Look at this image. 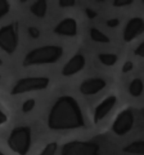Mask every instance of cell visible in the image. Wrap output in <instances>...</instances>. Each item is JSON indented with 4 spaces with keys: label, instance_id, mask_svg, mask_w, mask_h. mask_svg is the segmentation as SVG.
I'll list each match as a JSON object with an SVG mask.
<instances>
[{
    "label": "cell",
    "instance_id": "cell-1",
    "mask_svg": "<svg viewBox=\"0 0 144 155\" xmlns=\"http://www.w3.org/2000/svg\"><path fill=\"white\" fill-rule=\"evenodd\" d=\"M47 125L55 131L84 127V117L77 100L69 95L59 97L49 113Z\"/></svg>",
    "mask_w": 144,
    "mask_h": 155
},
{
    "label": "cell",
    "instance_id": "cell-2",
    "mask_svg": "<svg viewBox=\"0 0 144 155\" xmlns=\"http://www.w3.org/2000/svg\"><path fill=\"white\" fill-rule=\"evenodd\" d=\"M63 48L59 45H45L29 51L23 60V66L55 64L62 57Z\"/></svg>",
    "mask_w": 144,
    "mask_h": 155
},
{
    "label": "cell",
    "instance_id": "cell-3",
    "mask_svg": "<svg viewBox=\"0 0 144 155\" xmlns=\"http://www.w3.org/2000/svg\"><path fill=\"white\" fill-rule=\"evenodd\" d=\"M7 143L10 149L18 155H27L31 146V130L29 127H18L12 130Z\"/></svg>",
    "mask_w": 144,
    "mask_h": 155
},
{
    "label": "cell",
    "instance_id": "cell-4",
    "mask_svg": "<svg viewBox=\"0 0 144 155\" xmlns=\"http://www.w3.org/2000/svg\"><path fill=\"white\" fill-rule=\"evenodd\" d=\"M50 80L45 77H31L21 78L17 81L11 90L12 95H20L26 92L40 91L49 86Z\"/></svg>",
    "mask_w": 144,
    "mask_h": 155
},
{
    "label": "cell",
    "instance_id": "cell-5",
    "mask_svg": "<svg viewBox=\"0 0 144 155\" xmlns=\"http://www.w3.org/2000/svg\"><path fill=\"white\" fill-rule=\"evenodd\" d=\"M18 23L13 22L0 28V48L9 54L16 51L19 42Z\"/></svg>",
    "mask_w": 144,
    "mask_h": 155
},
{
    "label": "cell",
    "instance_id": "cell-6",
    "mask_svg": "<svg viewBox=\"0 0 144 155\" xmlns=\"http://www.w3.org/2000/svg\"><path fill=\"white\" fill-rule=\"evenodd\" d=\"M61 155H101L95 142L72 141L64 145Z\"/></svg>",
    "mask_w": 144,
    "mask_h": 155
},
{
    "label": "cell",
    "instance_id": "cell-7",
    "mask_svg": "<svg viewBox=\"0 0 144 155\" xmlns=\"http://www.w3.org/2000/svg\"><path fill=\"white\" fill-rule=\"evenodd\" d=\"M134 124V115L130 108L123 110L118 114L112 126V130L117 136H124L131 130Z\"/></svg>",
    "mask_w": 144,
    "mask_h": 155
},
{
    "label": "cell",
    "instance_id": "cell-8",
    "mask_svg": "<svg viewBox=\"0 0 144 155\" xmlns=\"http://www.w3.org/2000/svg\"><path fill=\"white\" fill-rule=\"evenodd\" d=\"M144 21L142 18L136 17L127 22L123 33V39L126 42H130L143 33Z\"/></svg>",
    "mask_w": 144,
    "mask_h": 155
},
{
    "label": "cell",
    "instance_id": "cell-9",
    "mask_svg": "<svg viewBox=\"0 0 144 155\" xmlns=\"http://www.w3.org/2000/svg\"><path fill=\"white\" fill-rule=\"evenodd\" d=\"M86 65V58L83 54H77L73 56L65 64L62 70V75L71 77L80 72Z\"/></svg>",
    "mask_w": 144,
    "mask_h": 155
},
{
    "label": "cell",
    "instance_id": "cell-10",
    "mask_svg": "<svg viewBox=\"0 0 144 155\" xmlns=\"http://www.w3.org/2000/svg\"><path fill=\"white\" fill-rule=\"evenodd\" d=\"M117 103V97L115 95H109L103 100L95 108L93 115L94 124H97L99 121L104 119L109 112L112 110Z\"/></svg>",
    "mask_w": 144,
    "mask_h": 155
},
{
    "label": "cell",
    "instance_id": "cell-11",
    "mask_svg": "<svg viewBox=\"0 0 144 155\" xmlns=\"http://www.w3.org/2000/svg\"><path fill=\"white\" fill-rule=\"evenodd\" d=\"M106 86V82L102 78H89L80 84V92L84 95H93L101 92Z\"/></svg>",
    "mask_w": 144,
    "mask_h": 155
},
{
    "label": "cell",
    "instance_id": "cell-12",
    "mask_svg": "<svg viewBox=\"0 0 144 155\" xmlns=\"http://www.w3.org/2000/svg\"><path fill=\"white\" fill-rule=\"evenodd\" d=\"M54 33L59 36L73 37L77 33V24L75 19L66 18L58 24L53 30Z\"/></svg>",
    "mask_w": 144,
    "mask_h": 155
},
{
    "label": "cell",
    "instance_id": "cell-13",
    "mask_svg": "<svg viewBox=\"0 0 144 155\" xmlns=\"http://www.w3.org/2000/svg\"><path fill=\"white\" fill-rule=\"evenodd\" d=\"M47 2L45 0L36 1L30 7V11L35 17L39 18H43L47 12Z\"/></svg>",
    "mask_w": 144,
    "mask_h": 155
},
{
    "label": "cell",
    "instance_id": "cell-14",
    "mask_svg": "<svg viewBox=\"0 0 144 155\" xmlns=\"http://www.w3.org/2000/svg\"><path fill=\"white\" fill-rule=\"evenodd\" d=\"M125 153L132 154H144V142L143 140H137L127 145L122 149Z\"/></svg>",
    "mask_w": 144,
    "mask_h": 155
},
{
    "label": "cell",
    "instance_id": "cell-15",
    "mask_svg": "<svg viewBox=\"0 0 144 155\" xmlns=\"http://www.w3.org/2000/svg\"><path fill=\"white\" fill-rule=\"evenodd\" d=\"M129 93L133 97H139L142 95L143 91V83L139 78L133 79L129 86Z\"/></svg>",
    "mask_w": 144,
    "mask_h": 155
},
{
    "label": "cell",
    "instance_id": "cell-16",
    "mask_svg": "<svg viewBox=\"0 0 144 155\" xmlns=\"http://www.w3.org/2000/svg\"><path fill=\"white\" fill-rule=\"evenodd\" d=\"M89 36L92 40L94 42H99V43H109L110 42V39L109 36H106L105 33L100 31L97 28H91L89 30Z\"/></svg>",
    "mask_w": 144,
    "mask_h": 155
},
{
    "label": "cell",
    "instance_id": "cell-17",
    "mask_svg": "<svg viewBox=\"0 0 144 155\" xmlns=\"http://www.w3.org/2000/svg\"><path fill=\"white\" fill-rule=\"evenodd\" d=\"M99 60L102 64L111 67L115 65L118 61V56L115 54H99L98 55Z\"/></svg>",
    "mask_w": 144,
    "mask_h": 155
},
{
    "label": "cell",
    "instance_id": "cell-18",
    "mask_svg": "<svg viewBox=\"0 0 144 155\" xmlns=\"http://www.w3.org/2000/svg\"><path fill=\"white\" fill-rule=\"evenodd\" d=\"M58 149L57 142H50L45 145L39 155H55Z\"/></svg>",
    "mask_w": 144,
    "mask_h": 155
},
{
    "label": "cell",
    "instance_id": "cell-19",
    "mask_svg": "<svg viewBox=\"0 0 144 155\" xmlns=\"http://www.w3.org/2000/svg\"><path fill=\"white\" fill-rule=\"evenodd\" d=\"M11 5L8 1L0 0V20L5 16L10 11Z\"/></svg>",
    "mask_w": 144,
    "mask_h": 155
},
{
    "label": "cell",
    "instance_id": "cell-20",
    "mask_svg": "<svg viewBox=\"0 0 144 155\" xmlns=\"http://www.w3.org/2000/svg\"><path fill=\"white\" fill-rule=\"evenodd\" d=\"M35 105H36V101L33 98H30V99L27 100L23 103L21 110L24 113H28L34 108Z\"/></svg>",
    "mask_w": 144,
    "mask_h": 155
},
{
    "label": "cell",
    "instance_id": "cell-21",
    "mask_svg": "<svg viewBox=\"0 0 144 155\" xmlns=\"http://www.w3.org/2000/svg\"><path fill=\"white\" fill-rule=\"evenodd\" d=\"M133 2L132 0H115L112 5L114 7H125L130 5Z\"/></svg>",
    "mask_w": 144,
    "mask_h": 155
},
{
    "label": "cell",
    "instance_id": "cell-22",
    "mask_svg": "<svg viewBox=\"0 0 144 155\" xmlns=\"http://www.w3.org/2000/svg\"><path fill=\"white\" fill-rule=\"evenodd\" d=\"M27 32H28L29 36L31 38H33V39H38L39 37V36H40V32L35 27H28Z\"/></svg>",
    "mask_w": 144,
    "mask_h": 155
},
{
    "label": "cell",
    "instance_id": "cell-23",
    "mask_svg": "<svg viewBox=\"0 0 144 155\" xmlns=\"http://www.w3.org/2000/svg\"><path fill=\"white\" fill-rule=\"evenodd\" d=\"M75 3L74 0H59V5L61 8H70L74 6Z\"/></svg>",
    "mask_w": 144,
    "mask_h": 155
},
{
    "label": "cell",
    "instance_id": "cell-24",
    "mask_svg": "<svg viewBox=\"0 0 144 155\" xmlns=\"http://www.w3.org/2000/svg\"><path fill=\"white\" fill-rule=\"evenodd\" d=\"M133 54L136 56H139V57H144V42H142V43L139 44L135 50L133 51Z\"/></svg>",
    "mask_w": 144,
    "mask_h": 155
},
{
    "label": "cell",
    "instance_id": "cell-25",
    "mask_svg": "<svg viewBox=\"0 0 144 155\" xmlns=\"http://www.w3.org/2000/svg\"><path fill=\"white\" fill-rule=\"evenodd\" d=\"M133 68V62L130 61H127L124 64L122 67V72L124 74H127L129 73L130 71H131Z\"/></svg>",
    "mask_w": 144,
    "mask_h": 155
},
{
    "label": "cell",
    "instance_id": "cell-26",
    "mask_svg": "<svg viewBox=\"0 0 144 155\" xmlns=\"http://www.w3.org/2000/svg\"><path fill=\"white\" fill-rule=\"evenodd\" d=\"M120 24V21L118 18H112L106 21V25L110 28H115V27H118Z\"/></svg>",
    "mask_w": 144,
    "mask_h": 155
},
{
    "label": "cell",
    "instance_id": "cell-27",
    "mask_svg": "<svg viewBox=\"0 0 144 155\" xmlns=\"http://www.w3.org/2000/svg\"><path fill=\"white\" fill-rule=\"evenodd\" d=\"M85 13H86V16H87L89 19H94V18H95L97 16H98V14H97V12L91 8L85 9Z\"/></svg>",
    "mask_w": 144,
    "mask_h": 155
},
{
    "label": "cell",
    "instance_id": "cell-28",
    "mask_svg": "<svg viewBox=\"0 0 144 155\" xmlns=\"http://www.w3.org/2000/svg\"><path fill=\"white\" fill-rule=\"evenodd\" d=\"M8 121V117L6 116L5 114L3 113L2 110H0V125L5 124Z\"/></svg>",
    "mask_w": 144,
    "mask_h": 155
},
{
    "label": "cell",
    "instance_id": "cell-29",
    "mask_svg": "<svg viewBox=\"0 0 144 155\" xmlns=\"http://www.w3.org/2000/svg\"><path fill=\"white\" fill-rule=\"evenodd\" d=\"M2 64V60L1 57H0V66H1Z\"/></svg>",
    "mask_w": 144,
    "mask_h": 155
},
{
    "label": "cell",
    "instance_id": "cell-30",
    "mask_svg": "<svg viewBox=\"0 0 144 155\" xmlns=\"http://www.w3.org/2000/svg\"><path fill=\"white\" fill-rule=\"evenodd\" d=\"M0 155H5L4 154H3L2 152H1V151H0Z\"/></svg>",
    "mask_w": 144,
    "mask_h": 155
},
{
    "label": "cell",
    "instance_id": "cell-31",
    "mask_svg": "<svg viewBox=\"0 0 144 155\" xmlns=\"http://www.w3.org/2000/svg\"><path fill=\"white\" fill-rule=\"evenodd\" d=\"M0 81H1V77H0Z\"/></svg>",
    "mask_w": 144,
    "mask_h": 155
}]
</instances>
